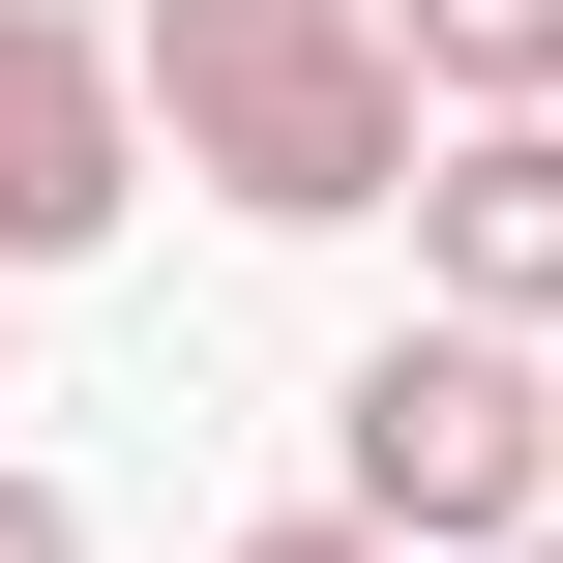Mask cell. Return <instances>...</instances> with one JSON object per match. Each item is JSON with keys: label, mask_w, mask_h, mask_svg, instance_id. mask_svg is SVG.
<instances>
[{"label": "cell", "mask_w": 563, "mask_h": 563, "mask_svg": "<svg viewBox=\"0 0 563 563\" xmlns=\"http://www.w3.org/2000/svg\"><path fill=\"white\" fill-rule=\"evenodd\" d=\"M0 297H30V267H0Z\"/></svg>", "instance_id": "8"}, {"label": "cell", "mask_w": 563, "mask_h": 563, "mask_svg": "<svg viewBox=\"0 0 563 563\" xmlns=\"http://www.w3.org/2000/svg\"><path fill=\"white\" fill-rule=\"evenodd\" d=\"M238 563H386V534H356V505H297V534H238Z\"/></svg>", "instance_id": "7"}, {"label": "cell", "mask_w": 563, "mask_h": 563, "mask_svg": "<svg viewBox=\"0 0 563 563\" xmlns=\"http://www.w3.org/2000/svg\"><path fill=\"white\" fill-rule=\"evenodd\" d=\"M148 148L238 208V238H356V208H416L445 148H416V30L386 0H148Z\"/></svg>", "instance_id": "1"}, {"label": "cell", "mask_w": 563, "mask_h": 563, "mask_svg": "<svg viewBox=\"0 0 563 563\" xmlns=\"http://www.w3.org/2000/svg\"><path fill=\"white\" fill-rule=\"evenodd\" d=\"M416 327L563 356V119H445V178H416Z\"/></svg>", "instance_id": "4"}, {"label": "cell", "mask_w": 563, "mask_h": 563, "mask_svg": "<svg viewBox=\"0 0 563 563\" xmlns=\"http://www.w3.org/2000/svg\"><path fill=\"white\" fill-rule=\"evenodd\" d=\"M119 208H148V30L0 0V267H89Z\"/></svg>", "instance_id": "3"}, {"label": "cell", "mask_w": 563, "mask_h": 563, "mask_svg": "<svg viewBox=\"0 0 563 563\" xmlns=\"http://www.w3.org/2000/svg\"><path fill=\"white\" fill-rule=\"evenodd\" d=\"M0 563H89V505H59V475H0Z\"/></svg>", "instance_id": "6"}, {"label": "cell", "mask_w": 563, "mask_h": 563, "mask_svg": "<svg viewBox=\"0 0 563 563\" xmlns=\"http://www.w3.org/2000/svg\"><path fill=\"white\" fill-rule=\"evenodd\" d=\"M445 119H563V0H386Z\"/></svg>", "instance_id": "5"}, {"label": "cell", "mask_w": 563, "mask_h": 563, "mask_svg": "<svg viewBox=\"0 0 563 563\" xmlns=\"http://www.w3.org/2000/svg\"><path fill=\"white\" fill-rule=\"evenodd\" d=\"M327 475H356V534H416V563H534L563 534V356H505V327H356Z\"/></svg>", "instance_id": "2"}, {"label": "cell", "mask_w": 563, "mask_h": 563, "mask_svg": "<svg viewBox=\"0 0 563 563\" xmlns=\"http://www.w3.org/2000/svg\"><path fill=\"white\" fill-rule=\"evenodd\" d=\"M534 563H563V534H534Z\"/></svg>", "instance_id": "9"}]
</instances>
